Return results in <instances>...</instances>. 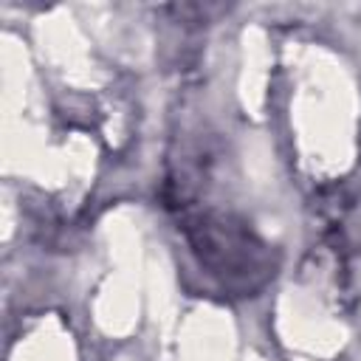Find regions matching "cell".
<instances>
[{
    "mask_svg": "<svg viewBox=\"0 0 361 361\" xmlns=\"http://www.w3.org/2000/svg\"><path fill=\"white\" fill-rule=\"evenodd\" d=\"M192 243L214 274L240 276L245 274L243 268H251L259 254V248L251 245V234L223 217H203L200 226L192 228Z\"/></svg>",
    "mask_w": 361,
    "mask_h": 361,
    "instance_id": "1",
    "label": "cell"
}]
</instances>
